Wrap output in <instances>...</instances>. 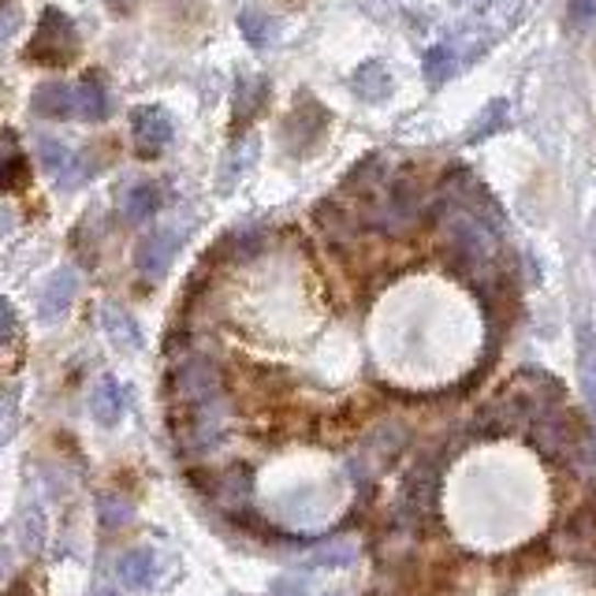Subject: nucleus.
<instances>
[{
	"label": "nucleus",
	"instance_id": "24",
	"mask_svg": "<svg viewBox=\"0 0 596 596\" xmlns=\"http://www.w3.org/2000/svg\"><path fill=\"white\" fill-rule=\"evenodd\" d=\"M261 101H265V82H261V79H246V82H239V101H235V120H243V112H246V120H250L254 112L261 109Z\"/></svg>",
	"mask_w": 596,
	"mask_h": 596
},
{
	"label": "nucleus",
	"instance_id": "29",
	"mask_svg": "<svg viewBox=\"0 0 596 596\" xmlns=\"http://www.w3.org/2000/svg\"><path fill=\"white\" fill-rule=\"evenodd\" d=\"M8 432H12V406H4V411H0V443L8 440Z\"/></svg>",
	"mask_w": 596,
	"mask_h": 596
},
{
	"label": "nucleus",
	"instance_id": "21",
	"mask_svg": "<svg viewBox=\"0 0 596 596\" xmlns=\"http://www.w3.org/2000/svg\"><path fill=\"white\" fill-rule=\"evenodd\" d=\"M239 26H243V34L250 37V45H265L272 34H277V23H272L265 12H258V8H246L239 15Z\"/></svg>",
	"mask_w": 596,
	"mask_h": 596
},
{
	"label": "nucleus",
	"instance_id": "18",
	"mask_svg": "<svg viewBox=\"0 0 596 596\" xmlns=\"http://www.w3.org/2000/svg\"><path fill=\"white\" fill-rule=\"evenodd\" d=\"M351 87H355L358 98L384 101L387 93H392V71H387L381 60H369V64H362V68L355 71Z\"/></svg>",
	"mask_w": 596,
	"mask_h": 596
},
{
	"label": "nucleus",
	"instance_id": "3",
	"mask_svg": "<svg viewBox=\"0 0 596 596\" xmlns=\"http://www.w3.org/2000/svg\"><path fill=\"white\" fill-rule=\"evenodd\" d=\"M75 49H79V37H75V26L71 19L60 12V8H49L34 26V37L26 45V60H37L45 68H60L68 64Z\"/></svg>",
	"mask_w": 596,
	"mask_h": 596
},
{
	"label": "nucleus",
	"instance_id": "22",
	"mask_svg": "<svg viewBox=\"0 0 596 596\" xmlns=\"http://www.w3.org/2000/svg\"><path fill=\"white\" fill-rule=\"evenodd\" d=\"M451 71H456V53H451L448 45H432V49L425 53V79L443 82Z\"/></svg>",
	"mask_w": 596,
	"mask_h": 596
},
{
	"label": "nucleus",
	"instance_id": "1",
	"mask_svg": "<svg viewBox=\"0 0 596 596\" xmlns=\"http://www.w3.org/2000/svg\"><path fill=\"white\" fill-rule=\"evenodd\" d=\"M232 418V403L228 395H210V400L187 406V418L176 429V448L183 459H202L210 456L216 443L224 440V429H228Z\"/></svg>",
	"mask_w": 596,
	"mask_h": 596
},
{
	"label": "nucleus",
	"instance_id": "23",
	"mask_svg": "<svg viewBox=\"0 0 596 596\" xmlns=\"http://www.w3.org/2000/svg\"><path fill=\"white\" fill-rule=\"evenodd\" d=\"M19 537H23V548L26 552H42V544H45V515H42V507H31V515L23 510V526H19Z\"/></svg>",
	"mask_w": 596,
	"mask_h": 596
},
{
	"label": "nucleus",
	"instance_id": "34",
	"mask_svg": "<svg viewBox=\"0 0 596 596\" xmlns=\"http://www.w3.org/2000/svg\"><path fill=\"white\" fill-rule=\"evenodd\" d=\"M8 566V552H4V544H0V571Z\"/></svg>",
	"mask_w": 596,
	"mask_h": 596
},
{
	"label": "nucleus",
	"instance_id": "5",
	"mask_svg": "<svg viewBox=\"0 0 596 596\" xmlns=\"http://www.w3.org/2000/svg\"><path fill=\"white\" fill-rule=\"evenodd\" d=\"M202 485H205V496H210L224 515H232L235 522H239L243 515H250L254 477L246 466H228V470H221V474H210Z\"/></svg>",
	"mask_w": 596,
	"mask_h": 596
},
{
	"label": "nucleus",
	"instance_id": "8",
	"mask_svg": "<svg viewBox=\"0 0 596 596\" xmlns=\"http://www.w3.org/2000/svg\"><path fill=\"white\" fill-rule=\"evenodd\" d=\"M131 138L142 157H157L172 142V120L160 109H135L131 112Z\"/></svg>",
	"mask_w": 596,
	"mask_h": 596
},
{
	"label": "nucleus",
	"instance_id": "30",
	"mask_svg": "<svg viewBox=\"0 0 596 596\" xmlns=\"http://www.w3.org/2000/svg\"><path fill=\"white\" fill-rule=\"evenodd\" d=\"M15 26H19V15H12V12H8L4 19H0V42H8V34H12Z\"/></svg>",
	"mask_w": 596,
	"mask_h": 596
},
{
	"label": "nucleus",
	"instance_id": "13",
	"mask_svg": "<svg viewBox=\"0 0 596 596\" xmlns=\"http://www.w3.org/2000/svg\"><path fill=\"white\" fill-rule=\"evenodd\" d=\"M160 202H165L160 183H131L127 191L120 194V213L127 216L131 224H142L160 210Z\"/></svg>",
	"mask_w": 596,
	"mask_h": 596
},
{
	"label": "nucleus",
	"instance_id": "2",
	"mask_svg": "<svg viewBox=\"0 0 596 596\" xmlns=\"http://www.w3.org/2000/svg\"><path fill=\"white\" fill-rule=\"evenodd\" d=\"M529 443H533L537 451H541L544 459L552 462H566L574 456V448L589 437V429L582 425L578 414L571 411V406H548V411L533 414V421H529Z\"/></svg>",
	"mask_w": 596,
	"mask_h": 596
},
{
	"label": "nucleus",
	"instance_id": "32",
	"mask_svg": "<svg viewBox=\"0 0 596 596\" xmlns=\"http://www.w3.org/2000/svg\"><path fill=\"white\" fill-rule=\"evenodd\" d=\"M112 4V12H131V4H135V0H109Z\"/></svg>",
	"mask_w": 596,
	"mask_h": 596
},
{
	"label": "nucleus",
	"instance_id": "25",
	"mask_svg": "<svg viewBox=\"0 0 596 596\" xmlns=\"http://www.w3.org/2000/svg\"><path fill=\"white\" fill-rule=\"evenodd\" d=\"M314 563H317V566H351V563H355V544L339 541V544L321 548V552L314 555Z\"/></svg>",
	"mask_w": 596,
	"mask_h": 596
},
{
	"label": "nucleus",
	"instance_id": "31",
	"mask_svg": "<svg viewBox=\"0 0 596 596\" xmlns=\"http://www.w3.org/2000/svg\"><path fill=\"white\" fill-rule=\"evenodd\" d=\"M0 596H34V593H31V585H26V582H15V585H8Z\"/></svg>",
	"mask_w": 596,
	"mask_h": 596
},
{
	"label": "nucleus",
	"instance_id": "11",
	"mask_svg": "<svg viewBox=\"0 0 596 596\" xmlns=\"http://www.w3.org/2000/svg\"><path fill=\"white\" fill-rule=\"evenodd\" d=\"M75 291H79V280H75L71 269L53 272L49 283L42 288V299H37V317L42 321H56L68 314V306L75 302Z\"/></svg>",
	"mask_w": 596,
	"mask_h": 596
},
{
	"label": "nucleus",
	"instance_id": "9",
	"mask_svg": "<svg viewBox=\"0 0 596 596\" xmlns=\"http://www.w3.org/2000/svg\"><path fill=\"white\" fill-rule=\"evenodd\" d=\"M317 109V101L306 93V101H299V109L288 116V127H283V142H288L291 154H306L314 142L325 135V123H328V112H321L317 120H310V112Z\"/></svg>",
	"mask_w": 596,
	"mask_h": 596
},
{
	"label": "nucleus",
	"instance_id": "27",
	"mask_svg": "<svg viewBox=\"0 0 596 596\" xmlns=\"http://www.w3.org/2000/svg\"><path fill=\"white\" fill-rule=\"evenodd\" d=\"M272 596H306V582L295 578V574H283V578L272 582Z\"/></svg>",
	"mask_w": 596,
	"mask_h": 596
},
{
	"label": "nucleus",
	"instance_id": "28",
	"mask_svg": "<svg viewBox=\"0 0 596 596\" xmlns=\"http://www.w3.org/2000/svg\"><path fill=\"white\" fill-rule=\"evenodd\" d=\"M12 333H15V314L12 306H8V299H0V344L12 339Z\"/></svg>",
	"mask_w": 596,
	"mask_h": 596
},
{
	"label": "nucleus",
	"instance_id": "15",
	"mask_svg": "<svg viewBox=\"0 0 596 596\" xmlns=\"http://www.w3.org/2000/svg\"><path fill=\"white\" fill-rule=\"evenodd\" d=\"M578 384H582L585 406L596 414V333L589 321L578 325Z\"/></svg>",
	"mask_w": 596,
	"mask_h": 596
},
{
	"label": "nucleus",
	"instance_id": "33",
	"mask_svg": "<svg viewBox=\"0 0 596 596\" xmlns=\"http://www.w3.org/2000/svg\"><path fill=\"white\" fill-rule=\"evenodd\" d=\"M589 246H593V265H596V216H593V228H589Z\"/></svg>",
	"mask_w": 596,
	"mask_h": 596
},
{
	"label": "nucleus",
	"instance_id": "16",
	"mask_svg": "<svg viewBox=\"0 0 596 596\" xmlns=\"http://www.w3.org/2000/svg\"><path fill=\"white\" fill-rule=\"evenodd\" d=\"M116 574H120V582L127 585V589H146V585L154 582V574H157V555L149 552V548H131V552L120 555Z\"/></svg>",
	"mask_w": 596,
	"mask_h": 596
},
{
	"label": "nucleus",
	"instance_id": "20",
	"mask_svg": "<svg viewBox=\"0 0 596 596\" xmlns=\"http://www.w3.org/2000/svg\"><path fill=\"white\" fill-rule=\"evenodd\" d=\"M135 518V504H131L127 496H116V492H105V496H98V522L109 529H123Z\"/></svg>",
	"mask_w": 596,
	"mask_h": 596
},
{
	"label": "nucleus",
	"instance_id": "26",
	"mask_svg": "<svg viewBox=\"0 0 596 596\" xmlns=\"http://www.w3.org/2000/svg\"><path fill=\"white\" fill-rule=\"evenodd\" d=\"M566 4H571L574 26H589L596 19V0H566Z\"/></svg>",
	"mask_w": 596,
	"mask_h": 596
},
{
	"label": "nucleus",
	"instance_id": "19",
	"mask_svg": "<svg viewBox=\"0 0 596 596\" xmlns=\"http://www.w3.org/2000/svg\"><path fill=\"white\" fill-rule=\"evenodd\" d=\"M101 325H105V333H109L112 344L123 347V351H138V347H142L138 325L131 321V314H123V310L105 306V317H101Z\"/></svg>",
	"mask_w": 596,
	"mask_h": 596
},
{
	"label": "nucleus",
	"instance_id": "6",
	"mask_svg": "<svg viewBox=\"0 0 596 596\" xmlns=\"http://www.w3.org/2000/svg\"><path fill=\"white\" fill-rule=\"evenodd\" d=\"M179 243H183V232L179 228H154L149 235H142L138 250H135V265L146 280H160L168 269H172Z\"/></svg>",
	"mask_w": 596,
	"mask_h": 596
},
{
	"label": "nucleus",
	"instance_id": "12",
	"mask_svg": "<svg viewBox=\"0 0 596 596\" xmlns=\"http://www.w3.org/2000/svg\"><path fill=\"white\" fill-rule=\"evenodd\" d=\"M31 109L42 120H68L75 116V87H68V82H42L31 98Z\"/></svg>",
	"mask_w": 596,
	"mask_h": 596
},
{
	"label": "nucleus",
	"instance_id": "17",
	"mask_svg": "<svg viewBox=\"0 0 596 596\" xmlns=\"http://www.w3.org/2000/svg\"><path fill=\"white\" fill-rule=\"evenodd\" d=\"M109 112H112V98L109 90L101 87V79H82L79 87H75V116L101 123L109 120Z\"/></svg>",
	"mask_w": 596,
	"mask_h": 596
},
{
	"label": "nucleus",
	"instance_id": "14",
	"mask_svg": "<svg viewBox=\"0 0 596 596\" xmlns=\"http://www.w3.org/2000/svg\"><path fill=\"white\" fill-rule=\"evenodd\" d=\"M26 176H31V165H26L15 135L0 127V191H15V187H23Z\"/></svg>",
	"mask_w": 596,
	"mask_h": 596
},
{
	"label": "nucleus",
	"instance_id": "10",
	"mask_svg": "<svg viewBox=\"0 0 596 596\" xmlns=\"http://www.w3.org/2000/svg\"><path fill=\"white\" fill-rule=\"evenodd\" d=\"M127 387H123L120 381H112V376H101L98 387H93L90 395V414L98 425H105V429H112V425L123 421V414H127Z\"/></svg>",
	"mask_w": 596,
	"mask_h": 596
},
{
	"label": "nucleus",
	"instance_id": "7",
	"mask_svg": "<svg viewBox=\"0 0 596 596\" xmlns=\"http://www.w3.org/2000/svg\"><path fill=\"white\" fill-rule=\"evenodd\" d=\"M555 548L566 560H589V555H596V504L574 507V515L555 533Z\"/></svg>",
	"mask_w": 596,
	"mask_h": 596
},
{
	"label": "nucleus",
	"instance_id": "35",
	"mask_svg": "<svg viewBox=\"0 0 596 596\" xmlns=\"http://www.w3.org/2000/svg\"><path fill=\"white\" fill-rule=\"evenodd\" d=\"M93 596H116V593H109V589H98V593H93Z\"/></svg>",
	"mask_w": 596,
	"mask_h": 596
},
{
	"label": "nucleus",
	"instance_id": "4",
	"mask_svg": "<svg viewBox=\"0 0 596 596\" xmlns=\"http://www.w3.org/2000/svg\"><path fill=\"white\" fill-rule=\"evenodd\" d=\"M168 384H172L176 403H183V406H194V403L210 400V395H221V392H224L221 366H216L210 355H187V358H179L176 369H172V376H168Z\"/></svg>",
	"mask_w": 596,
	"mask_h": 596
}]
</instances>
